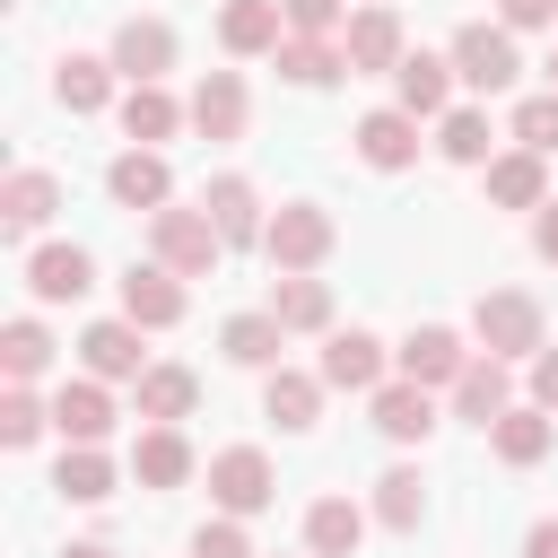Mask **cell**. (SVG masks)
I'll return each instance as SVG.
<instances>
[{
    "instance_id": "6da1fadb",
    "label": "cell",
    "mask_w": 558,
    "mask_h": 558,
    "mask_svg": "<svg viewBox=\"0 0 558 558\" xmlns=\"http://www.w3.org/2000/svg\"><path fill=\"white\" fill-rule=\"evenodd\" d=\"M148 253H157L174 279H209L218 253H227V235L209 227V209H157V218H148Z\"/></svg>"
},
{
    "instance_id": "7a4b0ae2",
    "label": "cell",
    "mask_w": 558,
    "mask_h": 558,
    "mask_svg": "<svg viewBox=\"0 0 558 558\" xmlns=\"http://www.w3.org/2000/svg\"><path fill=\"white\" fill-rule=\"evenodd\" d=\"M471 340L488 349V357H541L549 340H541V305L523 296V288H488L480 305H471Z\"/></svg>"
},
{
    "instance_id": "3957f363",
    "label": "cell",
    "mask_w": 558,
    "mask_h": 558,
    "mask_svg": "<svg viewBox=\"0 0 558 558\" xmlns=\"http://www.w3.org/2000/svg\"><path fill=\"white\" fill-rule=\"evenodd\" d=\"M453 78L462 87H480V96H497V87H514V70H523V52H514V35L506 26H488V17H471V26H453Z\"/></svg>"
},
{
    "instance_id": "277c9868",
    "label": "cell",
    "mask_w": 558,
    "mask_h": 558,
    "mask_svg": "<svg viewBox=\"0 0 558 558\" xmlns=\"http://www.w3.org/2000/svg\"><path fill=\"white\" fill-rule=\"evenodd\" d=\"M209 497H218V514H262L270 497H279V471H270V453L262 445H227V453H209Z\"/></svg>"
},
{
    "instance_id": "5b68a950",
    "label": "cell",
    "mask_w": 558,
    "mask_h": 558,
    "mask_svg": "<svg viewBox=\"0 0 558 558\" xmlns=\"http://www.w3.org/2000/svg\"><path fill=\"white\" fill-rule=\"evenodd\" d=\"M262 253H270V270H314V262L331 253V209H323V201H279Z\"/></svg>"
},
{
    "instance_id": "8992f818",
    "label": "cell",
    "mask_w": 558,
    "mask_h": 558,
    "mask_svg": "<svg viewBox=\"0 0 558 558\" xmlns=\"http://www.w3.org/2000/svg\"><path fill=\"white\" fill-rule=\"evenodd\" d=\"M471 357H480V349H462V331H445V323H418V331H410V340L392 349V366H401L410 384H427V392H436V384L453 392Z\"/></svg>"
},
{
    "instance_id": "52a82bcc",
    "label": "cell",
    "mask_w": 558,
    "mask_h": 558,
    "mask_svg": "<svg viewBox=\"0 0 558 558\" xmlns=\"http://www.w3.org/2000/svg\"><path fill=\"white\" fill-rule=\"evenodd\" d=\"M105 61H113V70L131 78V87H157V78L174 70V26H166V17H122V26H113V52H105Z\"/></svg>"
},
{
    "instance_id": "ba28073f",
    "label": "cell",
    "mask_w": 558,
    "mask_h": 558,
    "mask_svg": "<svg viewBox=\"0 0 558 558\" xmlns=\"http://www.w3.org/2000/svg\"><path fill=\"white\" fill-rule=\"evenodd\" d=\"M340 52H349V78H366V70H401L410 61V44H401V17L392 9H357L349 26H340Z\"/></svg>"
},
{
    "instance_id": "9c48e42d",
    "label": "cell",
    "mask_w": 558,
    "mask_h": 558,
    "mask_svg": "<svg viewBox=\"0 0 558 558\" xmlns=\"http://www.w3.org/2000/svg\"><path fill=\"white\" fill-rule=\"evenodd\" d=\"M122 314H131L140 331H174V323H183V279H174L166 262H131V270H122Z\"/></svg>"
},
{
    "instance_id": "30bf717a",
    "label": "cell",
    "mask_w": 558,
    "mask_h": 558,
    "mask_svg": "<svg viewBox=\"0 0 558 558\" xmlns=\"http://www.w3.org/2000/svg\"><path fill=\"white\" fill-rule=\"evenodd\" d=\"M78 357H87L96 384H140V375H148V357H140V323H131V314L87 323V331H78Z\"/></svg>"
},
{
    "instance_id": "8fae6325",
    "label": "cell",
    "mask_w": 558,
    "mask_h": 558,
    "mask_svg": "<svg viewBox=\"0 0 558 558\" xmlns=\"http://www.w3.org/2000/svg\"><path fill=\"white\" fill-rule=\"evenodd\" d=\"M384 366H392V357H384V340H375V331H331L314 375H323L331 392H384Z\"/></svg>"
},
{
    "instance_id": "7c38bea8",
    "label": "cell",
    "mask_w": 558,
    "mask_h": 558,
    "mask_svg": "<svg viewBox=\"0 0 558 558\" xmlns=\"http://www.w3.org/2000/svg\"><path fill=\"white\" fill-rule=\"evenodd\" d=\"M105 192H113L122 209H148V218H157V209H174V174H166V157H157V148H122V157L105 166Z\"/></svg>"
},
{
    "instance_id": "4fadbf2b",
    "label": "cell",
    "mask_w": 558,
    "mask_h": 558,
    "mask_svg": "<svg viewBox=\"0 0 558 558\" xmlns=\"http://www.w3.org/2000/svg\"><path fill=\"white\" fill-rule=\"evenodd\" d=\"M26 288H35L44 305H78V296L96 288L87 244H35V253H26Z\"/></svg>"
},
{
    "instance_id": "5bb4252c",
    "label": "cell",
    "mask_w": 558,
    "mask_h": 558,
    "mask_svg": "<svg viewBox=\"0 0 558 558\" xmlns=\"http://www.w3.org/2000/svg\"><path fill=\"white\" fill-rule=\"evenodd\" d=\"M366 401H375V436H392V445H427V436H436V392H427V384L392 375V384L366 392Z\"/></svg>"
},
{
    "instance_id": "9a60e30c",
    "label": "cell",
    "mask_w": 558,
    "mask_h": 558,
    "mask_svg": "<svg viewBox=\"0 0 558 558\" xmlns=\"http://www.w3.org/2000/svg\"><path fill=\"white\" fill-rule=\"evenodd\" d=\"M349 140H357V157H366L375 174H401V166L418 157V113H401V105H375V113H366Z\"/></svg>"
},
{
    "instance_id": "2e32d148",
    "label": "cell",
    "mask_w": 558,
    "mask_h": 558,
    "mask_svg": "<svg viewBox=\"0 0 558 558\" xmlns=\"http://www.w3.org/2000/svg\"><path fill=\"white\" fill-rule=\"evenodd\" d=\"M506 410H514V375H506V357H488V349H480V357L462 366V384H453V418L497 427Z\"/></svg>"
},
{
    "instance_id": "e0dca14e",
    "label": "cell",
    "mask_w": 558,
    "mask_h": 558,
    "mask_svg": "<svg viewBox=\"0 0 558 558\" xmlns=\"http://www.w3.org/2000/svg\"><path fill=\"white\" fill-rule=\"evenodd\" d=\"M52 427H61V445H105V436H113V392H105L96 375L61 384V392H52Z\"/></svg>"
},
{
    "instance_id": "ac0fdd59",
    "label": "cell",
    "mask_w": 558,
    "mask_h": 558,
    "mask_svg": "<svg viewBox=\"0 0 558 558\" xmlns=\"http://www.w3.org/2000/svg\"><path fill=\"white\" fill-rule=\"evenodd\" d=\"M218 44H227L235 61L279 52V44H288V9H279V0H227V9H218Z\"/></svg>"
},
{
    "instance_id": "d6986e66",
    "label": "cell",
    "mask_w": 558,
    "mask_h": 558,
    "mask_svg": "<svg viewBox=\"0 0 558 558\" xmlns=\"http://www.w3.org/2000/svg\"><path fill=\"white\" fill-rule=\"evenodd\" d=\"M445 96H453V61H445V52H410V61L392 70V105H401V113H418V122L436 113V122H445V113H453Z\"/></svg>"
},
{
    "instance_id": "ffe728a7",
    "label": "cell",
    "mask_w": 558,
    "mask_h": 558,
    "mask_svg": "<svg viewBox=\"0 0 558 558\" xmlns=\"http://www.w3.org/2000/svg\"><path fill=\"white\" fill-rule=\"evenodd\" d=\"M192 131L201 140H244V78L235 70H201V87H192Z\"/></svg>"
},
{
    "instance_id": "44dd1931",
    "label": "cell",
    "mask_w": 558,
    "mask_h": 558,
    "mask_svg": "<svg viewBox=\"0 0 558 558\" xmlns=\"http://www.w3.org/2000/svg\"><path fill=\"white\" fill-rule=\"evenodd\" d=\"M201 209H209V227H218L227 244H262V235H270V218H262V192H253L244 174H218V183L201 192Z\"/></svg>"
},
{
    "instance_id": "7402d4cb",
    "label": "cell",
    "mask_w": 558,
    "mask_h": 558,
    "mask_svg": "<svg viewBox=\"0 0 558 558\" xmlns=\"http://www.w3.org/2000/svg\"><path fill=\"white\" fill-rule=\"evenodd\" d=\"M52 209H61V183H52L44 166H17V174L0 183V235H35Z\"/></svg>"
},
{
    "instance_id": "603a6c76",
    "label": "cell",
    "mask_w": 558,
    "mask_h": 558,
    "mask_svg": "<svg viewBox=\"0 0 558 558\" xmlns=\"http://www.w3.org/2000/svg\"><path fill=\"white\" fill-rule=\"evenodd\" d=\"M131 401H140L148 427H183L192 401H201V375H192V366H148V375L131 384Z\"/></svg>"
},
{
    "instance_id": "cb8c5ba5",
    "label": "cell",
    "mask_w": 558,
    "mask_h": 558,
    "mask_svg": "<svg viewBox=\"0 0 558 558\" xmlns=\"http://www.w3.org/2000/svg\"><path fill=\"white\" fill-rule=\"evenodd\" d=\"M131 480L140 488H183L192 480V445H183V427H140V445H131Z\"/></svg>"
},
{
    "instance_id": "d4e9b609",
    "label": "cell",
    "mask_w": 558,
    "mask_h": 558,
    "mask_svg": "<svg viewBox=\"0 0 558 558\" xmlns=\"http://www.w3.org/2000/svg\"><path fill=\"white\" fill-rule=\"evenodd\" d=\"M262 314H279V331H323V323H331V288H323L314 270H279Z\"/></svg>"
},
{
    "instance_id": "484cf974",
    "label": "cell",
    "mask_w": 558,
    "mask_h": 558,
    "mask_svg": "<svg viewBox=\"0 0 558 558\" xmlns=\"http://www.w3.org/2000/svg\"><path fill=\"white\" fill-rule=\"evenodd\" d=\"M357 541H366V506H349V497H314L305 506V549L314 558H357Z\"/></svg>"
},
{
    "instance_id": "4316f807",
    "label": "cell",
    "mask_w": 558,
    "mask_h": 558,
    "mask_svg": "<svg viewBox=\"0 0 558 558\" xmlns=\"http://www.w3.org/2000/svg\"><path fill=\"white\" fill-rule=\"evenodd\" d=\"M488 201H497V209H541V201H549V166H541L532 148L488 157Z\"/></svg>"
},
{
    "instance_id": "83f0119b",
    "label": "cell",
    "mask_w": 558,
    "mask_h": 558,
    "mask_svg": "<svg viewBox=\"0 0 558 558\" xmlns=\"http://www.w3.org/2000/svg\"><path fill=\"white\" fill-rule=\"evenodd\" d=\"M323 375H296V366H270L262 375V418H279V427H314V410H323Z\"/></svg>"
},
{
    "instance_id": "f1b7e54d",
    "label": "cell",
    "mask_w": 558,
    "mask_h": 558,
    "mask_svg": "<svg viewBox=\"0 0 558 558\" xmlns=\"http://www.w3.org/2000/svg\"><path fill=\"white\" fill-rule=\"evenodd\" d=\"M549 436H558V427H549V410H541V401H514V410H506V418L488 427L497 462H514V471H532V462L549 453Z\"/></svg>"
},
{
    "instance_id": "f546056e",
    "label": "cell",
    "mask_w": 558,
    "mask_h": 558,
    "mask_svg": "<svg viewBox=\"0 0 558 558\" xmlns=\"http://www.w3.org/2000/svg\"><path fill=\"white\" fill-rule=\"evenodd\" d=\"M113 78H122L113 61H96V52H70V61L52 70V96H61L70 113H105V105H113Z\"/></svg>"
},
{
    "instance_id": "4dcf8cb0",
    "label": "cell",
    "mask_w": 558,
    "mask_h": 558,
    "mask_svg": "<svg viewBox=\"0 0 558 558\" xmlns=\"http://www.w3.org/2000/svg\"><path fill=\"white\" fill-rule=\"evenodd\" d=\"M218 349L235 357V366H279V349H288V331H279V314H227L218 323Z\"/></svg>"
},
{
    "instance_id": "1f68e13d",
    "label": "cell",
    "mask_w": 558,
    "mask_h": 558,
    "mask_svg": "<svg viewBox=\"0 0 558 558\" xmlns=\"http://www.w3.org/2000/svg\"><path fill=\"white\" fill-rule=\"evenodd\" d=\"M270 70H279L288 87H331V78L349 70V52H340V44H314V35H288V44L270 52Z\"/></svg>"
},
{
    "instance_id": "d6a6232c",
    "label": "cell",
    "mask_w": 558,
    "mask_h": 558,
    "mask_svg": "<svg viewBox=\"0 0 558 558\" xmlns=\"http://www.w3.org/2000/svg\"><path fill=\"white\" fill-rule=\"evenodd\" d=\"M52 488H61L70 506H105V497H113V462H105L96 445H61V462H52Z\"/></svg>"
},
{
    "instance_id": "836d02e7",
    "label": "cell",
    "mask_w": 558,
    "mask_h": 558,
    "mask_svg": "<svg viewBox=\"0 0 558 558\" xmlns=\"http://www.w3.org/2000/svg\"><path fill=\"white\" fill-rule=\"evenodd\" d=\"M174 122H192L166 87H131L122 96V131H131V148H157V140H174Z\"/></svg>"
},
{
    "instance_id": "e575fe53",
    "label": "cell",
    "mask_w": 558,
    "mask_h": 558,
    "mask_svg": "<svg viewBox=\"0 0 558 558\" xmlns=\"http://www.w3.org/2000/svg\"><path fill=\"white\" fill-rule=\"evenodd\" d=\"M44 366H52V331H44L35 314L0 323V375H9V384H35Z\"/></svg>"
},
{
    "instance_id": "d590c367",
    "label": "cell",
    "mask_w": 558,
    "mask_h": 558,
    "mask_svg": "<svg viewBox=\"0 0 558 558\" xmlns=\"http://www.w3.org/2000/svg\"><path fill=\"white\" fill-rule=\"evenodd\" d=\"M418 514H427V480H418L410 462H392V471L375 480V523H384V532H418Z\"/></svg>"
},
{
    "instance_id": "8d00e7d4",
    "label": "cell",
    "mask_w": 558,
    "mask_h": 558,
    "mask_svg": "<svg viewBox=\"0 0 558 558\" xmlns=\"http://www.w3.org/2000/svg\"><path fill=\"white\" fill-rule=\"evenodd\" d=\"M488 140H497V131H488V113H480V105H453V113L436 122V148H445L453 166H488Z\"/></svg>"
},
{
    "instance_id": "74e56055",
    "label": "cell",
    "mask_w": 558,
    "mask_h": 558,
    "mask_svg": "<svg viewBox=\"0 0 558 558\" xmlns=\"http://www.w3.org/2000/svg\"><path fill=\"white\" fill-rule=\"evenodd\" d=\"M44 427H52V401H35L26 384H9L0 392V445H35Z\"/></svg>"
},
{
    "instance_id": "f35d334b",
    "label": "cell",
    "mask_w": 558,
    "mask_h": 558,
    "mask_svg": "<svg viewBox=\"0 0 558 558\" xmlns=\"http://www.w3.org/2000/svg\"><path fill=\"white\" fill-rule=\"evenodd\" d=\"M514 140H523L532 157H549V148H558V96H549V87L514 105Z\"/></svg>"
},
{
    "instance_id": "ab89813d",
    "label": "cell",
    "mask_w": 558,
    "mask_h": 558,
    "mask_svg": "<svg viewBox=\"0 0 558 558\" xmlns=\"http://www.w3.org/2000/svg\"><path fill=\"white\" fill-rule=\"evenodd\" d=\"M279 9H288V35H314V44L340 35V0H279Z\"/></svg>"
},
{
    "instance_id": "60d3db41",
    "label": "cell",
    "mask_w": 558,
    "mask_h": 558,
    "mask_svg": "<svg viewBox=\"0 0 558 558\" xmlns=\"http://www.w3.org/2000/svg\"><path fill=\"white\" fill-rule=\"evenodd\" d=\"M192 558H253V541H244V523H235V514H218V523H201V532H192Z\"/></svg>"
},
{
    "instance_id": "b9f144b4",
    "label": "cell",
    "mask_w": 558,
    "mask_h": 558,
    "mask_svg": "<svg viewBox=\"0 0 558 558\" xmlns=\"http://www.w3.org/2000/svg\"><path fill=\"white\" fill-rule=\"evenodd\" d=\"M558 17V0H497V26L506 35H523V26H549Z\"/></svg>"
},
{
    "instance_id": "7bdbcfd3",
    "label": "cell",
    "mask_w": 558,
    "mask_h": 558,
    "mask_svg": "<svg viewBox=\"0 0 558 558\" xmlns=\"http://www.w3.org/2000/svg\"><path fill=\"white\" fill-rule=\"evenodd\" d=\"M532 253H541V262H558V192L532 209Z\"/></svg>"
},
{
    "instance_id": "ee69618b",
    "label": "cell",
    "mask_w": 558,
    "mask_h": 558,
    "mask_svg": "<svg viewBox=\"0 0 558 558\" xmlns=\"http://www.w3.org/2000/svg\"><path fill=\"white\" fill-rule=\"evenodd\" d=\"M532 401H541V410H558V349H541V357H532Z\"/></svg>"
},
{
    "instance_id": "f6af8a7d",
    "label": "cell",
    "mask_w": 558,
    "mask_h": 558,
    "mask_svg": "<svg viewBox=\"0 0 558 558\" xmlns=\"http://www.w3.org/2000/svg\"><path fill=\"white\" fill-rule=\"evenodd\" d=\"M523 558H558V514H549V523H532V532H523Z\"/></svg>"
},
{
    "instance_id": "bcb514c9",
    "label": "cell",
    "mask_w": 558,
    "mask_h": 558,
    "mask_svg": "<svg viewBox=\"0 0 558 558\" xmlns=\"http://www.w3.org/2000/svg\"><path fill=\"white\" fill-rule=\"evenodd\" d=\"M61 558H113V549H105V541H70Z\"/></svg>"
},
{
    "instance_id": "7dc6e473",
    "label": "cell",
    "mask_w": 558,
    "mask_h": 558,
    "mask_svg": "<svg viewBox=\"0 0 558 558\" xmlns=\"http://www.w3.org/2000/svg\"><path fill=\"white\" fill-rule=\"evenodd\" d=\"M549 96H558V52H549Z\"/></svg>"
}]
</instances>
